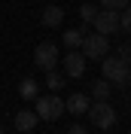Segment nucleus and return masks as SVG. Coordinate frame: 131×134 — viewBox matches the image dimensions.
Masks as SVG:
<instances>
[{
	"label": "nucleus",
	"mask_w": 131,
	"mask_h": 134,
	"mask_svg": "<svg viewBox=\"0 0 131 134\" xmlns=\"http://www.w3.org/2000/svg\"><path fill=\"white\" fill-rule=\"evenodd\" d=\"M89 119H91V125L98 128V131H110V128L116 125V110H113V104L110 100H95V104H89Z\"/></svg>",
	"instance_id": "nucleus-1"
},
{
	"label": "nucleus",
	"mask_w": 131,
	"mask_h": 134,
	"mask_svg": "<svg viewBox=\"0 0 131 134\" xmlns=\"http://www.w3.org/2000/svg\"><path fill=\"white\" fill-rule=\"evenodd\" d=\"M131 67L125 64L119 55H104L101 58V73H104V79L110 85H119V88H125V76H128Z\"/></svg>",
	"instance_id": "nucleus-2"
},
{
	"label": "nucleus",
	"mask_w": 131,
	"mask_h": 134,
	"mask_svg": "<svg viewBox=\"0 0 131 134\" xmlns=\"http://www.w3.org/2000/svg\"><path fill=\"white\" fill-rule=\"evenodd\" d=\"M79 52L82 55H85V58H91V61H101L107 55V52H110V40H107L104 34H85V37H82V43H79Z\"/></svg>",
	"instance_id": "nucleus-3"
},
{
	"label": "nucleus",
	"mask_w": 131,
	"mask_h": 134,
	"mask_svg": "<svg viewBox=\"0 0 131 134\" xmlns=\"http://www.w3.org/2000/svg\"><path fill=\"white\" fill-rule=\"evenodd\" d=\"M37 110H34V113H37V116L40 119H46V122H55L58 116H61V113H64V100L58 98V94H37Z\"/></svg>",
	"instance_id": "nucleus-4"
},
{
	"label": "nucleus",
	"mask_w": 131,
	"mask_h": 134,
	"mask_svg": "<svg viewBox=\"0 0 131 134\" xmlns=\"http://www.w3.org/2000/svg\"><path fill=\"white\" fill-rule=\"evenodd\" d=\"M34 64L40 67V70H55V64H58V46L52 40L40 43V46L34 49Z\"/></svg>",
	"instance_id": "nucleus-5"
},
{
	"label": "nucleus",
	"mask_w": 131,
	"mask_h": 134,
	"mask_svg": "<svg viewBox=\"0 0 131 134\" xmlns=\"http://www.w3.org/2000/svg\"><path fill=\"white\" fill-rule=\"evenodd\" d=\"M91 27L98 34H104V37H110V34L119 31V12H113V9H101L98 15H95V21H91Z\"/></svg>",
	"instance_id": "nucleus-6"
},
{
	"label": "nucleus",
	"mask_w": 131,
	"mask_h": 134,
	"mask_svg": "<svg viewBox=\"0 0 131 134\" xmlns=\"http://www.w3.org/2000/svg\"><path fill=\"white\" fill-rule=\"evenodd\" d=\"M85 73V55L79 49H70L64 55V79H79Z\"/></svg>",
	"instance_id": "nucleus-7"
},
{
	"label": "nucleus",
	"mask_w": 131,
	"mask_h": 134,
	"mask_svg": "<svg viewBox=\"0 0 131 134\" xmlns=\"http://www.w3.org/2000/svg\"><path fill=\"white\" fill-rule=\"evenodd\" d=\"M89 104H91L89 94H79V92H76V94H70V98L64 100V110H70L73 116H82V113L89 110Z\"/></svg>",
	"instance_id": "nucleus-8"
},
{
	"label": "nucleus",
	"mask_w": 131,
	"mask_h": 134,
	"mask_svg": "<svg viewBox=\"0 0 131 134\" xmlns=\"http://www.w3.org/2000/svg\"><path fill=\"white\" fill-rule=\"evenodd\" d=\"M43 27H61V21H64V9L61 6H46L43 9V15H40Z\"/></svg>",
	"instance_id": "nucleus-9"
},
{
	"label": "nucleus",
	"mask_w": 131,
	"mask_h": 134,
	"mask_svg": "<svg viewBox=\"0 0 131 134\" xmlns=\"http://www.w3.org/2000/svg\"><path fill=\"white\" fill-rule=\"evenodd\" d=\"M37 122H40V116H37V113H31V110H21V113H18L15 116V128L18 131H34V128H37Z\"/></svg>",
	"instance_id": "nucleus-10"
},
{
	"label": "nucleus",
	"mask_w": 131,
	"mask_h": 134,
	"mask_svg": "<svg viewBox=\"0 0 131 134\" xmlns=\"http://www.w3.org/2000/svg\"><path fill=\"white\" fill-rule=\"evenodd\" d=\"M110 92H113V85L107 82L104 76L95 79V85H91V98H95V100H110Z\"/></svg>",
	"instance_id": "nucleus-11"
},
{
	"label": "nucleus",
	"mask_w": 131,
	"mask_h": 134,
	"mask_svg": "<svg viewBox=\"0 0 131 134\" xmlns=\"http://www.w3.org/2000/svg\"><path fill=\"white\" fill-rule=\"evenodd\" d=\"M18 94H21V98L25 100H34L37 98V94H40V85H37V79H21V82H18Z\"/></svg>",
	"instance_id": "nucleus-12"
},
{
	"label": "nucleus",
	"mask_w": 131,
	"mask_h": 134,
	"mask_svg": "<svg viewBox=\"0 0 131 134\" xmlns=\"http://www.w3.org/2000/svg\"><path fill=\"white\" fill-rule=\"evenodd\" d=\"M85 27H73V31H64V46L67 49H79V43H82V37H85Z\"/></svg>",
	"instance_id": "nucleus-13"
},
{
	"label": "nucleus",
	"mask_w": 131,
	"mask_h": 134,
	"mask_svg": "<svg viewBox=\"0 0 131 134\" xmlns=\"http://www.w3.org/2000/svg\"><path fill=\"white\" fill-rule=\"evenodd\" d=\"M46 85H49L52 92L64 85V73H58V70H46Z\"/></svg>",
	"instance_id": "nucleus-14"
},
{
	"label": "nucleus",
	"mask_w": 131,
	"mask_h": 134,
	"mask_svg": "<svg viewBox=\"0 0 131 134\" xmlns=\"http://www.w3.org/2000/svg\"><path fill=\"white\" fill-rule=\"evenodd\" d=\"M79 15H82V21H85V25H91V21H95V15H98V6H95V3H82V6H79Z\"/></svg>",
	"instance_id": "nucleus-15"
},
{
	"label": "nucleus",
	"mask_w": 131,
	"mask_h": 134,
	"mask_svg": "<svg viewBox=\"0 0 131 134\" xmlns=\"http://www.w3.org/2000/svg\"><path fill=\"white\" fill-rule=\"evenodd\" d=\"M119 27H122L125 34H131V6L122 9V15H119Z\"/></svg>",
	"instance_id": "nucleus-16"
},
{
	"label": "nucleus",
	"mask_w": 131,
	"mask_h": 134,
	"mask_svg": "<svg viewBox=\"0 0 131 134\" xmlns=\"http://www.w3.org/2000/svg\"><path fill=\"white\" fill-rule=\"evenodd\" d=\"M101 6H104V9H113V12H119L122 6H128V0H101Z\"/></svg>",
	"instance_id": "nucleus-17"
},
{
	"label": "nucleus",
	"mask_w": 131,
	"mask_h": 134,
	"mask_svg": "<svg viewBox=\"0 0 131 134\" xmlns=\"http://www.w3.org/2000/svg\"><path fill=\"white\" fill-rule=\"evenodd\" d=\"M119 58H122V61H125V64H128V67H131V43H125L122 49H119Z\"/></svg>",
	"instance_id": "nucleus-18"
},
{
	"label": "nucleus",
	"mask_w": 131,
	"mask_h": 134,
	"mask_svg": "<svg viewBox=\"0 0 131 134\" xmlns=\"http://www.w3.org/2000/svg\"><path fill=\"white\" fill-rule=\"evenodd\" d=\"M67 134H89V128H82V125H70V128H67Z\"/></svg>",
	"instance_id": "nucleus-19"
},
{
	"label": "nucleus",
	"mask_w": 131,
	"mask_h": 134,
	"mask_svg": "<svg viewBox=\"0 0 131 134\" xmlns=\"http://www.w3.org/2000/svg\"><path fill=\"white\" fill-rule=\"evenodd\" d=\"M0 134H3V128H0Z\"/></svg>",
	"instance_id": "nucleus-20"
}]
</instances>
